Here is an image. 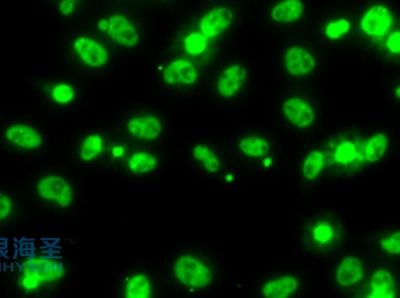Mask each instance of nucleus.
Returning a JSON list of instances; mask_svg holds the SVG:
<instances>
[{"label": "nucleus", "mask_w": 400, "mask_h": 298, "mask_svg": "<svg viewBox=\"0 0 400 298\" xmlns=\"http://www.w3.org/2000/svg\"><path fill=\"white\" fill-rule=\"evenodd\" d=\"M286 70L291 76H305L312 73L317 66L314 57L300 47L289 48L284 57Z\"/></svg>", "instance_id": "nucleus-12"}, {"label": "nucleus", "mask_w": 400, "mask_h": 298, "mask_svg": "<svg viewBox=\"0 0 400 298\" xmlns=\"http://www.w3.org/2000/svg\"><path fill=\"white\" fill-rule=\"evenodd\" d=\"M38 194L47 201H54L60 206H71L72 201L71 187L64 178L48 175L38 182Z\"/></svg>", "instance_id": "nucleus-7"}, {"label": "nucleus", "mask_w": 400, "mask_h": 298, "mask_svg": "<svg viewBox=\"0 0 400 298\" xmlns=\"http://www.w3.org/2000/svg\"><path fill=\"white\" fill-rule=\"evenodd\" d=\"M107 35L112 40L125 47L136 46L139 35L129 19L122 15H113L107 20Z\"/></svg>", "instance_id": "nucleus-11"}, {"label": "nucleus", "mask_w": 400, "mask_h": 298, "mask_svg": "<svg viewBox=\"0 0 400 298\" xmlns=\"http://www.w3.org/2000/svg\"><path fill=\"white\" fill-rule=\"evenodd\" d=\"M301 290L300 278L293 273H283L265 280L259 287V294L264 298L295 297Z\"/></svg>", "instance_id": "nucleus-6"}, {"label": "nucleus", "mask_w": 400, "mask_h": 298, "mask_svg": "<svg viewBox=\"0 0 400 298\" xmlns=\"http://www.w3.org/2000/svg\"><path fill=\"white\" fill-rule=\"evenodd\" d=\"M199 78L196 68L184 59H177L167 65L163 72V80L168 85L185 84L192 85Z\"/></svg>", "instance_id": "nucleus-14"}, {"label": "nucleus", "mask_w": 400, "mask_h": 298, "mask_svg": "<svg viewBox=\"0 0 400 298\" xmlns=\"http://www.w3.org/2000/svg\"><path fill=\"white\" fill-rule=\"evenodd\" d=\"M396 97L397 99H399V87L396 88Z\"/></svg>", "instance_id": "nucleus-34"}, {"label": "nucleus", "mask_w": 400, "mask_h": 298, "mask_svg": "<svg viewBox=\"0 0 400 298\" xmlns=\"http://www.w3.org/2000/svg\"><path fill=\"white\" fill-rule=\"evenodd\" d=\"M100 27L102 30H107V20H102L100 23Z\"/></svg>", "instance_id": "nucleus-33"}, {"label": "nucleus", "mask_w": 400, "mask_h": 298, "mask_svg": "<svg viewBox=\"0 0 400 298\" xmlns=\"http://www.w3.org/2000/svg\"><path fill=\"white\" fill-rule=\"evenodd\" d=\"M392 24V16L389 8L375 6L368 9L360 21V27L370 37H382L387 35Z\"/></svg>", "instance_id": "nucleus-8"}, {"label": "nucleus", "mask_w": 400, "mask_h": 298, "mask_svg": "<svg viewBox=\"0 0 400 298\" xmlns=\"http://www.w3.org/2000/svg\"><path fill=\"white\" fill-rule=\"evenodd\" d=\"M342 237L343 228L336 218L331 216H317L305 228L306 247L318 254L331 252L341 242Z\"/></svg>", "instance_id": "nucleus-3"}, {"label": "nucleus", "mask_w": 400, "mask_h": 298, "mask_svg": "<svg viewBox=\"0 0 400 298\" xmlns=\"http://www.w3.org/2000/svg\"><path fill=\"white\" fill-rule=\"evenodd\" d=\"M53 99L60 104H67L71 102L74 97V90L71 86L67 84H59L55 86L52 91Z\"/></svg>", "instance_id": "nucleus-27"}, {"label": "nucleus", "mask_w": 400, "mask_h": 298, "mask_svg": "<svg viewBox=\"0 0 400 298\" xmlns=\"http://www.w3.org/2000/svg\"><path fill=\"white\" fill-rule=\"evenodd\" d=\"M130 134L139 139L153 140L158 138L163 131L160 121L154 116L134 118L127 123Z\"/></svg>", "instance_id": "nucleus-18"}, {"label": "nucleus", "mask_w": 400, "mask_h": 298, "mask_svg": "<svg viewBox=\"0 0 400 298\" xmlns=\"http://www.w3.org/2000/svg\"><path fill=\"white\" fill-rule=\"evenodd\" d=\"M74 48L81 60L88 66L100 67L107 62V50L90 38H78L74 42Z\"/></svg>", "instance_id": "nucleus-15"}, {"label": "nucleus", "mask_w": 400, "mask_h": 298, "mask_svg": "<svg viewBox=\"0 0 400 298\" xmlns=\"http://www.w3.org/2000/svg\"><path fill=\"white\" fill-rule=\"evenodd\" d=\"M247 78V71L242 65H231L223 72L218 82V92L224 99L233 98L240 92Z\"/></svg>", "instance_id": "nucleus-10"}, {"label": "nucleus", "mask_w": 400, "mask_h": 298, "mask_svg": "<svg viewBox=\"0 0 400 298\" xmlns=\"http://www.w3.org/2000/svg\"><path fill=\"white\" fill-rule=\"evenodd\" d=\"M207 38L200 33H192L185 38L184 48L190 55H200L206 51Z\"/></svg>", "instance_id": "nucleus-24"}, {"label": "nucleus", "mask_w": 400, "mask_h": 298, "mask_svg": "<svg viewBox=\"0 0 400 298\" xmlns=\"http://www.w3.org/2000/svg\"><path fill=\"white\" fill-rule=\"evenodd\" d=\"M380 249L389 256H399L400 254V232L399 230L385 235L380 242Z\"/></svg>", "instance_id": "nucleus-25"}, {"label": "nucleus", "mask_w": 400, "mask_h": 298, "mask_svg": "<svg viewBox=\"0 0 400 298\" xmlns=\"http://www.w3.org/2000/svg\"><path fill=\"white\" fill-rule=\"evenodd\" d=\"M365 278V266L356 256H346L336 271V280L341 287H353Z\"/></svg>", "instance_id": "nucleus-13"}, {"label": "nucleus", "mask_w": 400, "mask_h": 298, "mask_svg": "<svg viewBox=\"0 0 400 298\" xmlns=\"http://www.w3.org/2000/svg\"><path fill=\"white\" fill-rule=\"evenodd\" d=\"M6 138L14 145L24 149H36L42 146V137L35 129L26 125H14L6 131Z\"/></svg>", "instance_id": "nucleus-17"}, {"label": "nucleus", "mask_w": 400, "mask_h": 298, "mask_svg": "<svg viewBox=\"0 0 400 298\" xmlns=\"http://www.w3.org/2000/svg\"><path fill=\"white\" fill-rule=\"evenodd\" d=\"M102 139L98 135H90L84 140L81 147V157L84 161H91L102 152Z\"/></svg>", "instance_id": "nucleus-23"}, {"label": "nucleus", "mask_w": 400, "mask_h": 298, "mask_svg": "<svg viewBox=\"0 0 400 298\" xmlns=\"http://www.w3.org/2000/svg\"><path fill=\"white\" fill-rule=\"evenodd\" d=\"M233 21V13L226 7H216L207 12L200 20V31L206 38L216 37L224 32Z\"/></svg>", "instance_id": "nucleus-9"}, {"label": "nucleus", "mask_w": 400, "mask_h": 298, "mask_svg": "<svg viewBox=\"0 0 400 298\" xmlns=\"http://www.w3.org/2000/svg\"><path fill=\"white\" fill-rule=\"evenodd\" d=\"M177 280L184 287L202 290L213 283V271L206 263L192 256H183L175 264Z\"/></svg>", "instance_id": "nucleus-5"}, {"label": "nucleus", "mask_w": 400, "mask_h": 298, "mask_svg": "<svg viewBox=\"0 0 400 298\" xmlns=\"http://www.w3.org/2000/svg\"><path fill=\"white\" fill-rule=\"evenodd\" d=\"M76 0H61L59 4V12L64 16H69L74 11Z\"/></svg>", "instance_id": "nucleus-31"}, {"label": "nucleus", "mask_w": 400, "mask_h": 298, "mask_svg": "<svg viewBox=\"0 0 400 298\" xmlns=\"http://www.w3.org/2000/svg\"><path fill=\"white\" fill-rule=\"evenodd\" d=\"M194 158L207 173L212 175H218V173H224L225 162H224V154L220 156L216 150L206 144H199L194 149Z\"/></svg>", "instance_id": "nucleus-19"}, {"label": "nucleus", "mask_w": 400, "mask_h": 298, "mask_svg": "<svg viewBox=\"0 0 400 298\" xmlns=\"http://www.w3.org/2000/svg\"><path fill=\"white\" fill-rule=\"evenodd\" d=\"M281 112L286 123L284 130L289 134L305 136L317 131V112L302 98H288L284 101Z\"/></svg>", "instance_id": "nucleus-4"}, {"label": "nucleus", "mask_w": 400, "mask_h": 298, "mask_svg": "<svg viewBox=\"0 0 400 298\" xmlns=\"http://www.w3.org/2000/svg\"><path fill=\"white\" fill-rule=\"evenodd\" d=\"M42 280V276L40 275L37 271H26L25 275L23 278V285L26 290H33L40 287Z\"/></svg>", "instance_id": "nucleus-28"}, {"label": "nucleus", "mask_w": 400, "mask_h": 298, "mask_svg": "<svg viewBox=\"0 0 400 298\" xmlns=\"http://www.w3.org/2000/svg\"><path fill=\"white\" fill-rule=\"evenodd\" d=\"M366 297L371 298H392L396 295V285L392 273L385 269L375 271L370 283Z\"/></svg>", "instance_id": "nucleus-16"}, {"label": "nucleus", "mask_w": 400, "mask_h": 298, "mask_svg": "<svg viewBox=\"0 0 400 298\" xmlns=\"http://www.w3.org/2000/svg\"><path fill=\"white\" fill-rule=\"evenodd\" d=\"M151 294V283L146 275H134L127 283L125 290L127 298H148Z\"/></svg>", "instance_id": "nucleus-21"}, {"label": "nucleus", "mask_w": 400, "mask_h": 298, "mask_svg": "<svg viewBox=\"0 0 400 298\" xmlns=\"http://www.w3.org/2000/svg\"><path fill=\"white\" fill-rule=\"evenodd\" d=\"M112 155L113 157L114 158L122 157V156L124 155V147H120V146L114 147V148L112 149Z\"/></svg>", "instance_id": "nucleus-32"}, {"label": "nucleus", "mask_w": 400, "mask_h": 298, "mask_svg": "<svg viewBox=\"0 0 400 298\" xmlns=\"http://www.w3.org/2000/svg\"><path fill=\"white\" fill-rule=\"evenodd\" d=\"M302 15L303 4L300 0H283L271 11V18L277 23H295Z\"/></svg>", "instance_id": "nucleus-20"}, {"label": "nucleus", "mask_w": 400, "mask_h": 298, "mask_svg": "<svg viewBox=\"0 0 400 298\" xmlns=\"http://www.w3.org/2000/svg\"><path fill=\"white\" fill-rule=\"evenodd\" d=\"M387 46L389 50L394 54L400 52V32L399 31H395L389 35V39H387Z\"/></svg>", "instance_id": "nucleus-30"}, {"label": "nucleus", "mask_w": 400, "mask_h": 298, "mask_svg": "<svg viewBox=\"0 0 400 298\" xmlns=\"http://www.w3.org/2000/svg\"><path fill=\"white\" fill-rule=\"evenodd\" d=\"M11 199L6 194H0V221L7 218L11 211Z\"/></svg>", "instance_id": "nucleus-29"}, {"label": "nucleus", "mask_w": 400, "mask_h": 298, "mask_svg": "<svg viewBox=\"0 0 400 298\" xmlns=\"http://www.w3.org/2000/svg\"><path fill=\"white\" fill-rule=\"evenodd\" d=\"M278 142L264 130L242 132L233 140V153L250 168H272L278 157Z\"/></svg>", "instance_id": "nucleus-2"}, {"label": "nucleus", "mask_w": 400, "mask_h": 298, "mask_svg": "<svg viewBox=\"0 0 400 298\" xmlns=\"http://www.w3.org/2000/svg\"><path fill=\"white\" fill-rule=\"evenodd\" d=\"M392 139L382 130L368 132L365 136H339L336 141L314 147L322 156L324 172L336 170L348 174L353 168H366L382 162L389 152ZM322 180V179H320Z\"/></svg>", "instance_id": "nucleus-1"}, {"label": "nucleus", "mask_w": 400, "mask_h": 298, "mask_svg": "<svg viewBox=\"0 0 400 298\" xmlns=\"http://www.w3.org/2000/svg\"><path fill=\"white\" fill-rule=\"evenodd\" d=\"M158 160L151 154L139 152L134 154L129 161V167L136 174H144L155 169Z\"/></svg>", "instance_id": "nucleus-22"}, {"label": "nucleus", "mask_w": 400, "mask_h": 298, "mask_svg": "<svg viewBox=\"0 0 400 298\" xmlns=\"http://www.w3.org/2000/svg\"><path fill=\"white\" fill-rule=\"evenodd\" d=\"M351 30V23L346 19H339L336 23H329L325 30V35L330 39H339Z\"/></svg>", "instance_id": "nucleus-26"}]
</instances>
